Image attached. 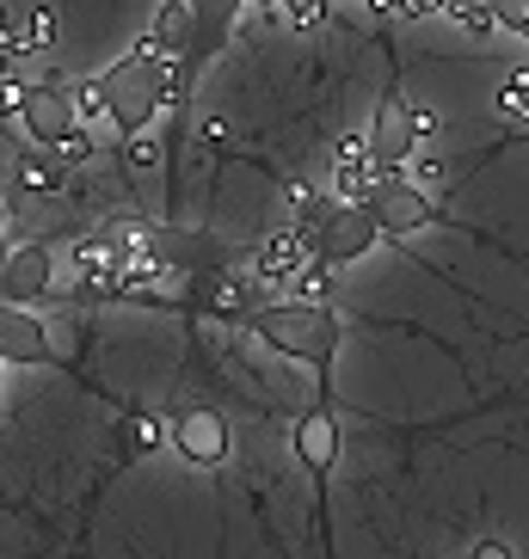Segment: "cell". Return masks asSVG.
Masks as SVG:
<instances>
[{
	"instance_id": "cell-1",
	"label": "cell",
	"mask_w": 529,
	"mask_h": 559,
	"mask_svg": "<svg viewBox=\"0 0 529 559\" xmlns=\"http://www.w3.org/2000/svg\"><path fill=\"white\" fill-rule=\"evenodd\" d=\"M240 326L252 338H264L271 350L296 362H315L320 369V400H332L327 388V362L339 350V320H332L327 301H278V308H240Z\"/></svg>"
},
{
	"instance_id": "cell-2",
	"label": "cell",
	"mask_w": 529,
	"mask_h": 559,
	"mask_svg": "<svg viewBox=\"0 0 529 559\" xmlns=\"http://www.w3.org/2000/svg\"><path fill=\"white\" fill-rule=\"evenodd\" d=\"M19 123H25V135H32L44 154H56V160H86V154H93V135H86L93 123H86L81 105H74V86H62L56 74L25 86Z\"/></svg>"
},
{
	"instance_id": "cell-3",
	"label": "cell",
	"mask_w": 529,
	"mask_h": 559,
	"mask_svg": "<svg viewBox=\"0 0 529 559\" xmlns=\"http://www.w3.org/2000/svg\"><path fill=\"white\" fill-rule=\"evenodd\" d=\"M369 210H376V222H381V234H419V228H431V222H444V210L425 198V185L400 166V173H388V179L376 185V198H369Z\"/></svg>"
},
{
	"instance_id": "cell-4",
	"label": "cell",
	"mask_w": 529,
	"mask_h": 559,
	"mask_svg": "<svg viewBox=\"0 0 529 559\" xmlns=\"http://www.w3.org/2000/svg\"><path fill=\"white\" fill-rule=\"evenodd\" d=\"M369 148H376L381 173H400V166L413 160V148H419L413 99L400 93V81H388V93H381V105H376V123H369Z\"/></svg>"
},
{
	"instance_id": "cell-5",
	"label": "cell",
	"mask_w": 529,
	"mask_h": 559,
	"mask_svg": "<svg viewBox=\"0 0 529 559\" xmlns=\"http://www.w3.org/2000/svg\"><path fill=\"white\" fill-rule=\"evenodd\" d=\"M376 240H381L376 210H369V203H345V198H339V210L327 215V228H320L315 247H320V259L339 271V264H357L369 247H376Z\"/></svg>"
},
{
	"instance_id": "cell-6",
	"label": "cell",
	"mask_w": 529,
	"mask_h": 559,
	"mask_svg": "<svg viewBox=\"0 0 529 559\" xmlns=\"http://www.w3.org/2000/svg\"><path fill=\"white\" fill-rule=\"evenodd\" d=\"M32 296H56L50 240H25V247H13V259L0 264V301H32Z\"/></svg>"
},
{
	"instance_id": "cell-7",
	"label": "cell",
	"mask_w": 529,
	"mask_h": 559,
	"mask_svg": "<svg viewBox=\"0 0 529 559\" xmlns=\"http://www.w3.org/2000/svg\"><path fill=\"white\" fill-rule=\"evenodd\" d=\"M308 264H320V247H315L302 228H283V234H271V240L259 247V259H252V277H259V283H296Z\"/></svg>"
},
{
	"instance_id": "cell-8",
	"label": "cell",
	"mask_w": 529,
	"mask_h": 559,
	"mask_svg": "<svg viewBox=\"0 0 529 559\" xmlns=\"http://www.w3.org/2000/svg\"><path fill=\"white\" fill-rule=\"evenodd\" d=\"M290 443H296L302 467L315 474V486L332 474V461H339V425H332V400H320L315 412H302L296 430H290Z\"/></svg>"
},
{
	"instance_id": "cell-9",
	"label": "cell",
	"mask_w": 529,
	"mask_h": 559,
	"mask_svg": "<svg viewBox=\"0 0 529 559\" xmlns=\"http://www.w3.org/2000/svg\"><path fill=\"white\" fill-rule=\"evenodd\" d=\"M381 179H388V173H381L376 148H369V135H345V148H339V166H332V198L369 203Z\"/></svg>"
},
{
	"instance_id": "cell-10",
	"label": "cell",
	"mask_w": 529,
	"mask_h": 559,
	"mask_svg": "<svg viewBox=\"0 0 529 559\" xmlns=\"http://www.w3.org/2000/svg\"><path fill=\"white\" fill-rule=\"evenodd\" d=\"M173 449H179L191 467H215V461L228 455V425H222L215 412H179V418H173Z\"/></svg>"
},
{
	"instance_id": "cell-11",
	"label": "cell",
	"mask_w": 529,
	"mask_h": 559,
	"mask_svg": "<svg viewBox=\"0 0 529 559\" xmlns=\"http://www.w3.org/2000/svg\"><path fill=\"white\" fill-rule=\"evenodd\" d=\"M498 117L512 123V130H529V74H512L505 93H498Z\"/></svg>"
},
{
	"instance_id": "cell-12",
	"label": "cell",
	"mask_w": 529,
	"mask_h": 559,
	"mask_svg": "<svg viewBox=\"0 0 529 559\" xmlns=\"http://www.w3.org/2000/svg\"><path fill=\"white\" fill-rule=\"evenodd\" d=\"M278 19L290 32H315L320 19H327V0H278Z\"/></svg>"
},
{
	"instance_id": "cell-13",
	"label": "cell",
	"mask_w": 529,
	"mask_h": 559,
	"mask_svg": "<svg viewBox=\"0 0 529 559\" xmlns=\"http://www.w3.org/2000/svg\"><path fill=\"white\" fill-rule=\"evenodd\" d=\"M124 166H130L136 185L154 179V142H149V135H124Z\"/></svg>"
},
{
	"instance_id": "cell-14",
	"label": "cell",
	"mask_w": 529,
	"mask_h": 559,
	"mask_svg": "<svg viewBox=\"0 0 529 559\" xmlns=\"http://www.w3.org/2000/svg\"><path fill=\"white\" fill-rule=\"evenodd\" d=\"M74 105H81L86 123H99V117H105V81H81V86H74Z\"/></svg>"
},
{
	"instance_id": "cell-15",
	"label": "cell",
	"mask_w": 529,
	"mask_h": 559,
	"mask_svg": "<svg viewBox=\"0 0 529 559\" xmlns=\"http://www.w3.org/2000/svg\"><path fill=\"white\" fill-rule=\"evenodd\" d=\"M498 7H505V25L524 32V44H529V0H498Z\"/></svg>"
},
{
	"instance_id": "cell-16",
	"label": "cell",
	"mask_w": 529,
	"mask_h": 559,
	"mask_svg": "<svg viewBox=\"0 0 529 559\" xmlns=\"http://www.w3.org/2000/svg\"><path fill=\"white\" fill-rule=\"evenodd\" d=\"M413 130H419V142H431V135H437V117H431L425 105H413Z\"/></svg>"
},
{
	"instance_id": "cell-17",
	"label": "cell",
	"mask_w": 529,
	"mask_h": 559,
	"mask_svg": "<svg viewBox=\"0 0 529 559\" xmlns=\"http://www.w3.org/2000/svg\"><path fill=\"white\" fill-rule=\"evenodd\" d=\"M474 559H512V542H480Z\"/></svg>"
},
{
	"instance_id": "cell-18",
	"label": "cell",
	"mask_w": 529,
	"mask_h": 559,
	"mask_svg": "<svg viewBox=\"0 0 529 559\" xmlns=\"http://www.w3.org/2000/svg\"><path fill=\"white\" fill-rule=\"evenodd\" d=\"M7 259H13V252H7V240H0V264H7Z\"/></svg>"
},
{
	"instance_id": "cell-19",
	"label": "cell",
	"mask_w": 529,
	"mask_h": 559,
	"mask_svg": "<svg viewBox=\"0 0 529 559\" xmlns=\"http://www.w3.org/2000/svg\"><path fill=\"white\" fill-rule=\"evenodd\" d=\"M0 234H7V203H0Z\"/></svg>"
}]
</instances>
